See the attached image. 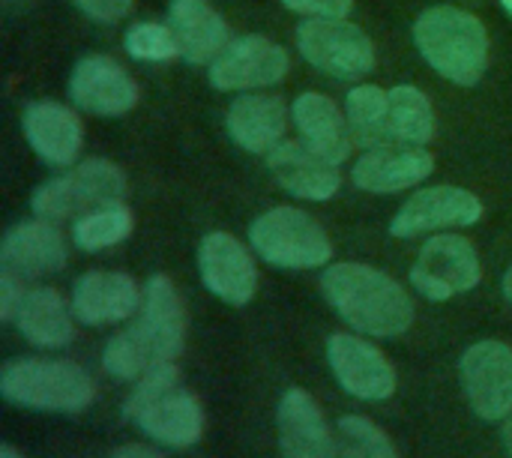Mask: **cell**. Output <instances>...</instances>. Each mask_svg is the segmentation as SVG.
Listing matches in <instances>:
<instances>
[{"instance_id":"6da1fadb","label":"cell","mask_w":512,"mask_h":458,"mask_svg":"<svg viewBox=\"0 0 512 458\" xmlns=\"http://www.w3.org/2000/svg\"><path fill=\"white\" fill-rule=\"evenodd\" d=\"M186 345V309L168 276H150L138 321L120 330L102 354V369L117 381H138L153 366L174 363Z\"/></svg>"},{"instance_id":"7a4b0ae2","label":"cell","mask_w":512,"mask_h":458,"mask_svg":"<svg viewBox=\"0 0 512 458\" xmlns=\"http://www.w3.org/2000/svg\"><path fill=\"white\" fill-rule=\"evenodd\" d=\"M321 291L342 321L378 339L402 336L414 321L408 291L387 273L369 264H333L321 276Z\"/></svg>"},{"instance_id":"3957f363","label":"cell","mask_w":512,"mask_h":458,"mask_svg":"<svg viewBox=\"0 0 512 458\" xmlns=\"http://www.w3.org/2000/svg\"><path fill=\"white\" fill-rule=\"evenodd\" d=\"M123 417L150 441L171 450H186L204 435V408L195 393L180 387L174 363L153 366L138 378V387L123 405Z\"/></svg>"},{"instance_id":"277c9868","label":"cell","mask_w":512,"mask_h":458,"mask_svg":"<svg viewBox=\"0 0 512 458\" xmlns=\"http://www.w3.org/2000/svg\"><path fill=\"white\" fill-rule=\"evenodd\" d=\"M414 42L426 63L447 81L471 87L489 66V33L483 21L456 6H432L414 24Z\"/></svg>"},{"instance_id":"5b68a950","label":"cell","mask_w":512,"mask_h":458,"mask_svg":"<svg viewBox=\"0 0 512 458\" xmlns=\"http://www.w3.org/2000/svg\"><path fill=\"white\" fill-rule=\"evenodd\" d=\"M0 393L9 405L51 414H81L93 405V378L66 360H9L0 372Z\"/></svg>"},{"instance_id":"8992f818","label":"cell","mask_w":512,"mask_h":458,"mask_svg":"<svg viewBox=\"0 0 512 458\" xmlns=\"http://www.w3.org/2000/svg\"><path fill=\"white\" fill-rule=\"evenodd\" d=\"M252 249L273 267L312 270L333 258L327 231L297 207H276L258 216L249 228Z\"/></svg>"},{"instance_id":"52a82bcc","label":"cell","mask_w":512,"mask_h":458,"mask_svg":"<svg viewBox=\"0 0 512 458\" xmlns=\"http://www.w3.org/2000/svg\"><path fill=\"white\" fill-rule=\"evenodd\" d=\"M123 195H126L123 171L108 159H90L72 168L69 174L42 183L33 192L30 207L39 219L57 222L69 216H84L105 204H117L123 201Z\"/></svg>"},{"instance_id":"ba28073f","label":"cell","mask_w":512,"mask_h":458,"mask_svg":"<svg viewBox=\"0 0 512 458\" xmlns=\"http://www.w3.org/2000/svg\"><path fill=\"white\" fill-rule=\"evenodd\" d=\"M300 54L339 81H357L375 69L372 39L345 18H309L297 27Z\"/></svg>"},{"instance_id":"9c48e42d","label":"cell","mask_w":512,"mask_h":458,"mask_svg":"<svg viewBox=\"0 0 512 458\" xmlns=\"http://www.w3.org/2000/svg\"><path fill=\"white\" fill-rule=\"evenodd\" d=\"M480 276H483L480 255L474 243L459 234L432 237L423 246L417 264L411 267V285L435 303H444L456 294L477 288Z\"/></svg>"},{"instance_id":"30bf717a","label":"cell","mask_w":512,"mask_h":458,"mask_svg":"<svg viewBox=\"0 0 512 458\" xmlns=\"http://www.w3.org/2000/svg\"><path fill=\"white\" fill-rule=\"evenodd\" d=\"M462 387L477 417L495 423L512 414V348L504 342H477L462 357Z\"/></svg>"},{"instance_id":"8fae6325","label":"cell","mask_w":512,"mask_h":458,"mask_svg":"<svg viewBox=\"0 0 512 458\" xmlns=\"http://www.w3.org/2000/svg\"><path fill=\"white\" fill-rule=\"evenodd\" d=\"M288 75V51L264 36H240L210 63V84L216 90L270 87Z\"/></svg>"},{"instance_id":"7c38bea8","label":"cell","mask_w":512,"mask_h":458,"mask_svg":"<svg viewBox=\"0 0 512 458\" xmlns=\"http://www.w3.org/2000/svg\"><path fill=\"white\" fill-rule=\"evenodd\" d=\"M327 360L339 387L363 402H384L396 393V372L390 360L369 342L336 333L327 339Z\"/></svg>"},{"instance_id":"4fadbf2b","label":"cell","mask_w":512,"mask_h":458,"mask_svg":"<svg viewBox=\"0 0 512 458\" xmlns=\"http://www.w3.org/2000/svg\"><path fill=\"white\" fill-rule=\"evenodd\" d=\"M198 270L207 291L228 306H246L258 291V267L252 255L225 231H213L201 240Z\"/></svg>"},{"instance_id":"5bb4252c","label":"cell","mask_w":512,"mask_h":458,"mask_svg":"<svg viewBox=\"0 0 512 458\" xmlns=\"http://www.w3.org/2000/svg\"><path fill=\"white\" fill-rule=\"evenodd\" d=\"M69 99L81 111L120 117L135 108L138 84L132 75L105 54H87L75 63L69 75Z\"/></svg>"},{"instance_id":"9a60e30c","label":"cell","mask_w":512,"mask_h":458,"mask_svg":"<svg viewBox=\"0 0 512 458\" xmlns=\"http://www.w3.org/2000/svg\"><path fill=\"white\" fill-rule=\"evenodd\" d=\"M483 204L474 192L459 186H432L405 201V207L390 222L393 237H417L441 228H468L480 222Z\"/></svg>"},{"instance_id":"2e32d148","label":"cell","mask_w":512,"mask_h":458,"mask_svg":"<svg viewBox=\"0 0 512 458\" xmlns=\"http://www.w3.org/2000/svg\"><path fill=\"white\" fill-rule=\"evenodd\" d=\"M144 303L138 282L129 273L90 270L72 288V312L87 327L120 324L132 318Z\"/></svg>"},{"instance_id":"e0dca14e","label":"cell","mask_w":512,"mask_h":458,"mask_svg":"<svg viewBox=\"0 0 512 458\" xmlns=\"http://www.w3.org/2000/svg\"><path fill=\"white\" fill-rule=\"evenodd\" d=\"M267 168L288 195L306 201H327L342 186L336 162L324 159L303 141H282L273 147L267 153Z\"/></svg>"},{"instance_id":"ac0fdd59","label":"cell","mask_w":512,"mask_h":458,"mask_svg":"<svg viewBox=\"0 0 512 458\" xmlns=\"http://www.w3.org/2000/svg\"><path fill=\"white\" fill-rule=\"evenodd\" d=\"M432 171H435L432 153H426L423 147H414V144L393 141V144L366 150L360 156V162L354 165L351 177H354L357 189L387 195V192H402L408 186H417Z\"/></svg>"},{"instance_id":"d6986e66","label":"cell","mask_w":512,"mask_h":458,"mask_svg":"<svg viewBox=\"0 0 512 458\" xmlns=\"http://www.w3.org/2000/svg\"><path fill=\"white\" fill-rule=\"evenodd\" d=\"M0 267L18 279H39L66 267V240L48 219L15 225L0 246Z\"/></svg>"},{"instance_id":"ffe728a7","label":"cell","mask_w":512,"mask_h":458,"mask_svg":"<svg viewBox=\"0 0 512 458\" xmlns=\"http://www.w3.org/2000/svg\"><path fill=\"white\" fill-rule=\"evenodd\" d=\"M276 420L285 458H342L321 408L306 390L291 387L279 402Z\"/></svg>"},{"instance_id":"44dd1931","label":"cell","mask_w":512,"mask_h":458,"mask_svg":"<svg viewBox=\"0 0 512 458\" xmlns=\"http://www.w3.org/2000/svg\"><path fill=\"white\" fill-rule=\"evenodd\" d=\"M24 135L36 156L48 165H72L81 150V120L72 114V108L48 99H36L24 108L21 117Z\"/></svg>"},{"instance_id":"7402d4cb","label":"cell","mask_w":512,"mask_h":458,"mask_svg":"<svg viewBox=\"0 0 512 458\" xmlns=\"http://www.w3.org/2000/svg\"><path fill=\"white\" fill-rule=\"evenodd\" d=\"M168 27L180 45V57L195 66L213 63L228 45V24L207 0H171Z\"/></svg>"},{"instance_id":"603a6c76","label":"cell","mask_w":512,"mask_h":458,"mask_svg":"<svg viewBox=\"0 0 512 458\" xmlns=\"http://www.w3.org/2000/svg\"><path fill=\"white\" fill-rule=\"evenodd\" d=\"M294 123L300 141L330 162H345L351 153V126L345 123L336 102L324 93H303L294 102Z\"/></svg>"},{"instance_id":"cb8c5ba5","label":"cell","mask_w":512,"mask_h":458,"mask_svg":"<svg viewBox=\"0 0 512 458\" xmlns=\"http://www.w3.org/2000/svg\"><path fill=\"white\" fill-rule=\"evenodd\" d=\"M288 111L279 96H240L228 111V135L246 153H270L282 144Z\"/></svg>"},{"instance_id":"d4e9b609","label":"cell","mask_w":512,"mask_h":458,"mask_svg":"<svg viewBox=\"0 0 512 458\" xmlns=\"http://www.w3.org/2000/svg\"><path fill=\"white\" fill-rule=\"evenodd\" d=\"M72 309L54 288H33L15 315L18 333L36 348H66L72 342Z\"/></svg>"},{"instance_id":"484cf974","label":"cell","mask_w":512,"mask_h":458,"mask_svg":"<svg viewBox=\"0 0 512 458\" xmlns=\"http://www.w3.org/2000/svg\"><path fill=\"white\" fill-rule=\"evenodd\" d=\"M348 111V126L354 144L372 150L381 144H393L390 135V93H384L375 84H360L348 93L345 102Z\"/></svg>"},{"instance_id":"4316f807","label":"cell","mask_w":512,"mask_h":458,"mask_svg":"<svg viewBox=\"0 0 512 458\" xmlns=\"http://www.w3.org/2000/svg\"><path fill=\"white\" fill-rule=\"evenodd\" d=\"M390 135L393 141L414 147H423L435 138V114L423 90L411 84L390 90Z\"/></svg>"},{"instance_id":"83f0119b","label":"cell","mask_w":512,"mask_h":458,"mask_svg":"<svg viewBox=\"0 0 512 458\" xmlns=\"http://www.w3.org/2000/svg\"><path fill=\"white\" fill-rule=\"evenodd\" d=\"M132 234V213L117 201L96 207L84 216L75 219L72 225V240L81 252H102L117 243H123Z\"/></svg>"},{"instance_id":"f1b7e54d","label":"cell","mask_w":512,"mask_h":458,"mask_svg":"<svg viewBox=\"0 0 512 458\" xmlns=\"http://www.w3.org/2000/svg\"><path fill=\"white\" fill-rule=\"evenodd\" d=\"M339 432V453L342 458H399L393 441L378 429L372 420L348 414L336 426Z\"/></svg>"},{"instance_id":"f546056e","label":"cell","mask_w":512,"mask_h":458,"mask_svg":"<svg viewBox=\"0 0 512 458\" xmlns=\"http://www.w3.org/2000/svg\"><path fill=\"white\" fill-rule=\"evenodd\" d=\"M129 57L135 60H147V63H162V60H174L180 57V45L171 33L168 24H156V21H138L126 30L123 39Z\"/></svg>"},{"instance_id":"4dcf8cb0","label":"cell","mask_w":512,"mask_h":458,"mask_svg":"<svg viewBox=\"0 0 512 458\" xmlns=\"http://www.w3.org/2000/svg\"><path fill=\"white\" fill-rule=\"evenodd\" d=\"M291 12L312 18H345L354 9V0H282Z\"/></svg>"},{"instance_id":"1f68e13d","label":"cell","mask_w":512,"mask_h":458,"mask_svg":"<svg viewBox=\"0 0 512 458\" xmlns=\"http://www.w3.org/2000/svg\"><path fill=\"white\" fill-rule=\"evenodd\" d=\"M24 294H27L24 291V279H18L15 273L3 270L0 273V318L6 324L15 321V315H18V309L24 303Z\"/></svg>"},{"instance_id":"d6a6232c","label":"cell","mask_w":512,"mask_h":458,"mask_svg":"<svg viewBox=\"0 0 512 458\" xmlns=\"http://www.w3.org/2000/svg\"><path fill=\"white\" fill-rule=\"evenodd\" d=\"M72 3H75L84 15L111 24V21H120L123 15H129L135 0H72Z\"/></svg>"},{"instance_id":"836d02e7","label":"cell","mask_w":512,"mask_h":458,"mask_svg":"<svg viewBox=\"0 0 512 458\" xmlns=\"http://www.w3.org/2000/svg\"><path fill=\"white\" fill-rule=\"evenodd\" d=\"M111 458H165V456H162V453H156V450H150V447H141V444H126V447L114 450V456Z\"/></svg>"},{"instance_id":"e575fe53","label":"cell","mask_w":512,"mask_h":458,"mask_svg":"<svg viewBox=\"0 0 512 458\" xmlns=\"http://www.w3.org/2000/svg\"><path fill=\"white\" fill-rule=\"evenodd\" d=\"M504 450H507V456L512 458V414L510 420H507V426H504Z\"/></svg>"},{"instance_id":"d590c367","label":"cell","mask_w":512,"mask_h":458,"mask_svg":"<svg viewBox=\"0 0 512 458\" xmlns=\"http://www.w3.org/2000/svg\"><path fill=\"white\" fill-rule=\"evenodd\" d=\"M0 458H24V456H21L12 444H3V447H0Z\"/></svg>"},{"instance_id":"8d00e7d4","label":"cell","mask_w":512,"mask_h":458,"mask_svg":"<svg viewBox=\"0 0 512 458\" xmlns=\"http://www.w3.org/2000/svg\"><path fill=\"white\" fill-rule=\"evenodd\" d=\"M504 297L512 303V267L507 270V276H504Z\"/></svg>"},{"instance_id":"74e56055","label":"cell","mask_w":512,"mask_h":458,"mask_svg":"<svg viewBox=\"0 0 512 458\" xmlns=\"http://www.w3.org/2000/svg\"><path fill=\"white\" fill-rule=\"evenodd\" d=\"M501 3H504V9L512 15V0H501Z\"/></svg>"}]
</instances>
